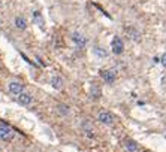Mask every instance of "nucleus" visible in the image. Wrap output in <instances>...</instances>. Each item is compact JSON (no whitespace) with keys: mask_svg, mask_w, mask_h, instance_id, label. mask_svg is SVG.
<instances>
[{"mask_svg":"<svg viewBox=\"0 0 166 152\" xmlns=\"http://www.w3.org/2000/svg\"><path fill=\"white\" fill-rule=\"evenodd\" d=\"M97 121L102 122V124H105V125H112L114 121H115V118H114V115H112L111 112L102 110V112H99V115H97Z\"/></svg>","mask_w":166,"mask_h":152,"instance_id":"obj_1","label":"nucleus"},{"mask_svg":"<svg viewBox=\"0 0 166 152\" xmlns=\"http://www.w3.org/2000/svg\"><path fill=\"white\" fill-rule=\"evenodd\" d=\"M111 49H112V52H114L115 55L123 54V51H124V43H123L121 37L115 36V37L112 39V42H111Z\"/></svg>","mask_w":166,"mask_h":152,"instance_id":"obj_2","label":"nucleus"},{"mask_svg":"<svg viewBox=\"0 0 166 152\" xmlns=\"http://www.w3.org/2000/svg\"><path fill=\"white\" fill-rule=\"evenodd\" d=\"M12 137H14V131H12L9 127H6V125H0V140L8 142V140H11Z\"/></svg>","mask_w":166,"mask_h":152,"instance_id":"obj_3","label":"nucleus"},{"mask_svg":"<svg viewBox=\"0 0 166 152\" xmlns=\"http://www.w3.org/2000/svg\"><path fill=\"white\" fill-rule=\"evenodd\" d=\"M8 90H9V93H12V94H15V95H20L21 93H24V91H23V84H21V82H17V81L9 82Z\"/></svg>","mask_w":166,"mask_h":152,"instance_id":"obj_4","label":"nucleus"},{"mask_svg":"<svg viewBox=\"0 0 166 152\" xmlns=\"http://www.w3.org/2000/svg\"><path fill=\"white\" fill-rule=\"evenodd\" d=\"M100 76H102V79H103L106 84H112V82L115 81V78H117V73H115L114 70H102V72H100Z\"/></svg>","mask_w":166,"mask_h":152,"instance_id":"obj_5","label":"nucleus"},{"mask_svg":"<svg viewBox=\"0 0 166 152\" xmlns=\"http://www.w3.org/2000/svg\"><path fill=\"white\" fill-rule=\"evenodd\" d=\"M32 100H33V97H32L29 93H21V94L18 95V103L23 104V106H29V104L32 103Z\"/></svg>","mask_w":166,"mask_h":152,"instance_id":"obj_6","label":"nucleus"},{"mask_svg":"<svg viewBox=\"0 0 166 152\" xmlns=\"http://www.w3.org/2000/svg\"><path fill=\"white\" fill-rule=\"evenodd\" d=\"M124 148H126L127 152H136V151L139 149L138 143H136L135 140H132V139H126V140H124Z\"/></svg>","mask_w":166,"mask_h":152,"instance_id":"obj_7","label":"nucleus"},{"mask_svg":"<svg viewBox=\"0 0 166 152\" xmlns=\"http://www.w3.org/2000/svg\"><path fill=\"white\" fill-rule=\"evenodd\" d=\"M72 40H73L78 46H84V45L87 43V39H85L81 33H78V32H75V33L72 35Z\"/></svg>","mask_w":166,"mask_h":152,"instance_id":"obj_8","label":"nucleus"},{"mask_svg":"<svg viewBox=\"0 0 166 152\" xmlns=\"http://www.w3.org/2000/svg\"><path fill=\"white\" fill-rule=\"evenodd\" d=\"M15 27L18 30H26L27 29V20L24 17H17L15 18Z\"/></svg>","mask_w":166,"mask_h":152,"instance_id":"obj_9","label":"nucleus"},{"mask_svg":"<svg viewBox=\"0 0 166 152\" xmlns=\"http://www.w3.org/2000/svg\"><path fill=\"white\" fill-rule=\"evenodd\" d=\"M51 85H53V88H54V90H57V91H59V90H62V88H63V85H64V84H63V79H62L60 76H53V79H51Z\"/></svg>","mask_w":166,"mask_h":152,"instance_id":"obj_10","label":"nucleus"},{"mask_svg":"<svg viewBox=\"0 0 166 152\" xmlns=\"http://www.w3.org/2000/svg\"><path fill=\"white\" fill-rule=\"evenodd\" d=\"M57 112L59 113H62V115H69V106H66V104H57Z\"/></svg>","mask_w":166,"mask_h":152,"instance_id":"obj_11","label":"nucleus"},{"mask_svg":"<svg viewBox=\"0 0 166 152\" xmlns=\"http://www.w3.org/2000/svg\"><path fill=\"white\" fill-rule=\"evenodd\" d=\"M91 95H93L94 98H99V95H100V91H99V88H97L96 85L91 87Z\"/></svg>","mask_w":166,"mask_h":152,"instance_id":"obj_12","label":"nucleus"},{"mask_svg":"<svg viewBox=\"0 0 166 152\" xmlns=\"http://www.w3.org/2000/svg\"><path fill=\"white\" fill-rule=\"evenodd\" d=\"M160 63H162V66H163V67H166V52L162 55V58H160Z\"/></svg>","mask_w":166,"mask_h":152,"instance_id":"obj_13","label":"nucleus"}]
</instances>
